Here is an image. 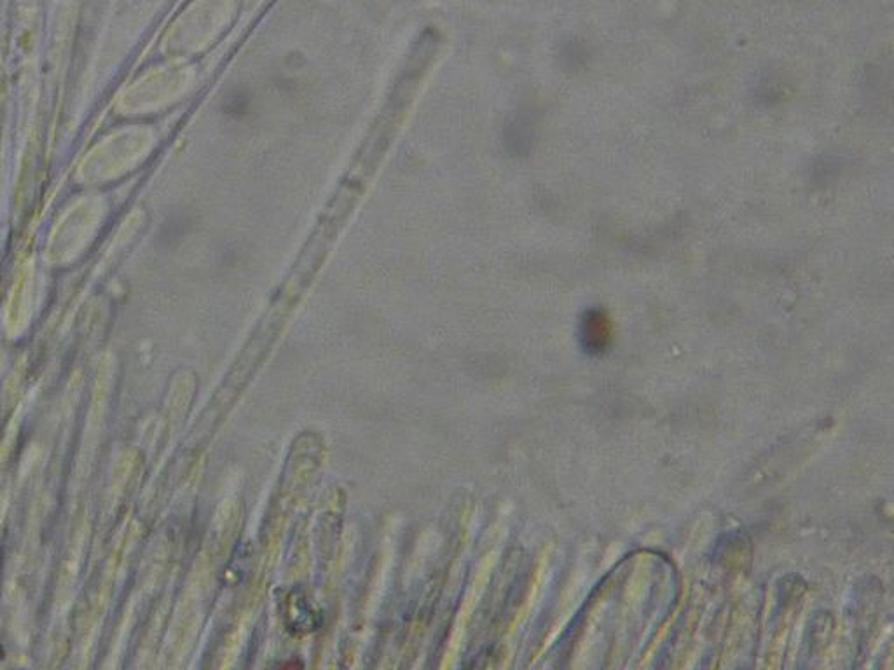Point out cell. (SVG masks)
Masks as SVG:
<instances>
[{"label": "cell", "mask_w": 894, "mask_h": 670, "mask_svg": "<svg viewBox=\"0 0 894 670\" xmlns=\"http://www.w3.org/2000/svg\"><path fill=\"white\" fill-rule=\"evenodd\" d=\"M249 103L250 100L247 94H235V96L227 102L226 111L229 112V114H233V116H235V114H245V111L249 109Z\"/></svg>", "instance_id": "cell-1"}]
</instances>
